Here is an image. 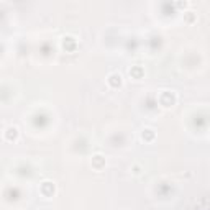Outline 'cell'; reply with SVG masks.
Returning a JSON list of instances; mask_svg holds the SVG:
<instances>
[{"mask_svg": "<svg viewBox=\"0 0 210 210\" xmlns=\"http://www.w3.org/2000/svg\"><path fill=\"white\" fill-rule=\"evenodd\" d=\"M120 82H122V77H120V74H112L110 77H108V84H110V86H113V87L120 86Z\"/></svg>", "mask_w": 210, "mask_h": 210, "instance_id": "cell-1", "label": "cell"}, {"mask_svg": "<svg viewBox=\"0 0 210 210\" xmlns=\"http://www.w3.org/2000/svg\"><path fill=\"white\" fill-rule=\"evenodd\" d=\"M17 135H18L17 128H13V127H12V128H8V130H7V133H5V138L12 141V140H15V138H17Z\"/></svg>", "mask_w": 210, "mask_h": 210, "instance_id": "cell-2", "label": "cell"}]
</instances>
